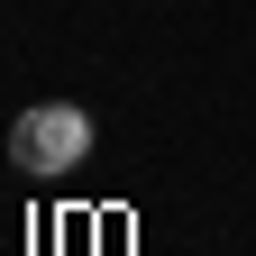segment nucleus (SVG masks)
Instances as JSON below:
<instances>
[{"instance_id":"nucleus-1","label":"nucleus","mask_w":256,"mask_h":256,"mask_svg":"<svg viewBox=\"0 0 256 256\" xmlns=\"http://www.w3.org/2000/svg\"><path fill=\"white\" fill-rule=\"evenodd\" d=\"M82 146H92V119L74 110V101H37V110H18V128H10V156H18V174H74L82 165Z\"/></svg>"}]
</instances>
